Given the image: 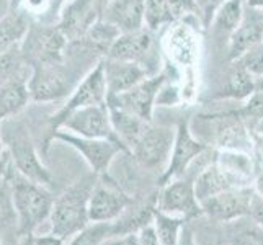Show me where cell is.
Returning a JSON list of instances; mask_svg holds the SVG:
<instances>
[{
	"label": "cell",
	"mask_w": 263,
	"mask_h": 245,
	"mask_svg": "<svg viewBox=\"0 0 263 245\" xmlns=\"http://www.w3.org/2000/svg\"><path fill=\"white\" fill-rule=\"evenodd\" d=\"M120 34H121V31L118 30L115 25L108 23L106 20H103V18H100L80 41L87 44L92 51H95L98 56L105 58Z\"/></svg>",
	"instance_id": "29"
},
{
	"label": "cell",
	"mask_w": 263,
	"mask_h": 245,
	"mask_svg": "<svg viewBox=\"0 0 263 245\" xmlns=\"http://www.w3.org/2000/svg\"><path fill=\"white\" fill-rule=\"evenodd\" d=\"M239 64L242 69H246L249 74L255 79L263 76V43L257 44L255 48L249 49L243 56H240L237 61H232Z\"/></svg>",
	"instance_id": "34"
},
{
	"label": "cell",
	"mask_w": 263,
	"mask_h": 245,
	"mask_svg": "<svg viewBox=\"0 0 263 245\" xmlns=\"http://www.w3.org/2000/svg\"><path fill=\"white\" fill-rule=\"evenodd\" d=\"M168 82V77L164 70L157 74L146 77L138 85H134L128 92L118 93V95H108L106 103L121 108V110L129 111L142 120L152 123L154 108L157 105V98L160 90Z\"/></svg>",
	"instance_id": "10"
},
{
	"label": "cell",
	"mask_w": 263,
	"mask_h": 245,
	"mask_svg": "<svg viewBox=\"0 0 263 245\" xmlns=\"http://www.w3.org/2000/svg\"><path fill=\"white\" fill-rule=\"evenodd\" d=\"M243 13H246L243 0H224L210 25L214 40L217 43H229L231 34L240 25Z\"/></svg>",
	"instance_id": "24"
},
{
	"label": "cell",
	"mask_w": 263,
	"mask_h": 245,
	"mask_svg": "<svg viewBox=\"0 0 263 245\" xmlns=\"http://www.w3.org/2000/svg\"><path fill=\"white\" fill-rule=\"evenodd\" d=\"M196 118L198 131H192L208 147L214 146L217 150L252 152V133L235 110L198 115Z\"/></svg>",
	"instance_id": "3"
},
{
	"label": "cell",
	"mask_w": 263,
	"mask_h": 245,
	"mask_svg": "<svg viewBox=\"0 0 263 245\" xmlns=\"http://www.w3.org/2000/svg\"><path fill=\"white\" fill-rule=\"evenodd\" d=\"M113 234V222H90L70 239L69 245H103Z\"/></svg>",
	"instance_id": "31"
},
{
	"label": "cell",
	"mask_w": 263,
	"mask_h": 245,
	"mask_svg": "<svg viewBox=\"0 0 263 245\" xmlns=\"http://www.w3.org/2000/svg\"><path fill=\"white\" fill-rule=\"evenodd\" d=\"M76 62H67V58L62 61L44 62L30 67L28 88L31 102L34 103H49L66 98L80 80H76L79 72Z\"/></svg>",
	"instance_id": "4"
},
{
	"label": "cell",
	"mask_w": 263,
	"mask_h": 245,
	"mask_svg": "<svg viewBox=\"0 0 263 245\" xmlns=\"http://www.w3.org/2000/svg\"><path fill=\"white\" fill-rule=\"evenodd\" d=\"M22 243L20 245H33V235H25V237H22Z\"/></svg>",
	"instance_id": "46"
},
{
	"label": "cell",
	"mask_w": 263,
	"mask_h": 245,
	"mask_svg": "<svg viewBox=\"0 0 263 245\" xmlns=\"http://www.w3.org/2000/svg\"><path fill=\"white\" fill-rule=\"evenodd\" d=\"M22 56L28 67L44 62L62 61L66 58L69 40L58 25L33 22L22 44Z\"/></svg>",
	"instance_id": "7"
},
{
	"label": "cell",
	"mask_w": 263,
	"mask_h": 245,
	"mask_svg": "<svg viewBox=\"0 0 263 245\" xmlns=\"http://www.w3.org/2000/svg\"><path fill=\"white\" fill-rule=\"evenodd\" d=\"M252 133H263V120H260V121L255 124V128L252 129Z\"/></svg>",
	"instance_id": "47"
},
{
	"label": "cell",
	"mask_w": 263,
	"mask_h": 245,
	"mask_svg": "<svg viewBox=\"0 0 263 245\" xmlns=\"http://www.w3.org/2000/svg\"><path fill=\"white\" fill-rule=\"evenodd\" d=\"M237 115L240 116V120L246 123V126L250 129L255 128V124L263 120V93L253 92L240 108H237Z\"/></svg>",
	"instance_id": "33"
},
{
	"label": "cell",
	"mask_w": 263,
	"mask_h": 245,
	"mask_svg": "<svg viewBox=\"0 0 263 245\" xmlns=\"http://www.w3.org/2000/svg\"><path fill=\"white\" fill-rule=\"evenodd\" d=\"M108 108H110L113 129L118 136V139L121 141V144L129 154L131 147L136 144V141L141 138V134L146 131L151 121L142 120V118L136 116L126 110H121V108H118V106H113V105H108Z\"/></svg>",
	"instance_id": "23"
},
{
	"label": "cell",
	"mask_w": 263,
	"mask_h": 245,
	"mask_svg": "<svg viewBox=\"0 0 263 245\" xmlns=\"http://www.w3.org/2000/svg\"><path fill=\"white\" fill-rule=\"evenodd\" d=\"M8 181L12 186V199L15 208V217L18 222V235H33L40 224L49 219L54 204V198L49 190L43 185L25 178L15 170L8 174Z\"/></svg>",
	"instance_id": "2"
},
{
	"label": "cell",
	"mask_w": 263,
	"mask_h": 245,
	"mask_svg": "<svg viewBox=\"0 0 263 245\" xmlns=\"http://www.w3.org/2000/svg\"><path fill=\"white\" fill-rule=\"evenodd\" d=\"M33 245H64V239L49 232L48 235H38V237H33Z\"/></svg>",
	"instance_id": "41"
},
{
	"label": "cell",
	"mask_w": 263,
	"mask_h": 245,
	"mask_svg": "<svg viewBox=\"0 0 263 245\" xmlns=\"http://www.w3.org/2000/svg\"><path fill=\"white\" fill-rule=\"evenodd\" d=\"M195 4L198 7V16L201 18L203 25L208 28L211 25L216 12L224 4V0H195Z\"/></svg>",
	"instance_id": "36"
},
{
	"label": "cell",
	"mask_w": 263,
	"mask_h": 245,
	"mask_svg": "<svg viewBox=\"0 0 263 245\" xmlns=\"http://www.w3.org/2000/svg\"><path fill=\"white\" fill-rule=\"evenodd\" d=\"M255 92V79H253L246 69L232 62L231 69L226 74L222 87L214 93V100H246Z\"/></svg>",
	"instance_id": "25"
},
{
	"label": "cell",
	"mask_w": 263,
	"mask_h": 245,
	"mask_svg": "<svg viewBox=\"0 0 263 245\" xmlns=\"http://www.w3.org/2000/svg\"><path fill=\"white\" fill-rule=\"evenodd\" d=\"M178 245H196L195 237H193V232L190 231V229H183V232H181V237H180Z\"/></svg>",
	"instance_id": "43"
},
{
	"label": "cell",
	"mask_w": 263,
	"mask_h": 245,
	"mask_svg": "<svg viewBox=\"0 0 263 245\" xmlns=\"http://www.w3.org/2000/svg\"><path fill=\"white\" fill-rule=\"evenodd\" d=\"M25 69H28V66H26L23 61L20 46L0 54V87H2L5 82L10 80L12 77L23 72Z\"/></svg>",
	"instance_id": "32"
},
{
	"label": "cell",
	"mask_w": 263,
	"mask_h": 245,
	"mask_svg": "<svg viewBox=\"0 0 263 245\" xmlns=\"http://www.w3.org/2000/svg\"><path fill=\"white\" fill-rule=\"evenodd\" d=\"M2 124V121H0ZM2 156H4V144H2V136H0V160H2Z\"/></svg>",
	"instance_id": "48"
},
{
	"label": "cell",
	"mask_w": 263,
	"mask_h": 245,
	"mask_svg": "<svg viewBox=\"0 0 263 245\" xmlns=\"http://www.w3.org/2000/svg\"><path fill=\"white\" fill-rule=\"evenodd\" d=\"M252 156L255 159L257 170H263V133H252Z\"/></svg>",
	"instance_id": "38"
},
{
	"label": "cell",
	"mask_w": 263,
	"mask_h": 245,
	"mask_svg": "<svg viewBox=\"0 0 263 245\" xmlns=\"http://www.w3.org/2000/svg\"><path fill=\"white\" fill-rule=\"evenodd\" d=\"M69 0H51V5H52V10H51V16H52V23L54 22H59V16H61V12L62 8L66 7V4Z\"/></svg>",
	"instance_id": "42"
},
{
	"label": "cell",
	"mask_w": 263,
	"mask_h": 245,
	"mask_svg": "<svg viewBox=\"0 0 263 245\" xmlns=\"http://www.w3.org/2000/svg\"><path fill=\"white\" fill-rule=\"evenodd\" d=\"M103 245H139L138 232L123 234V235H111L110 239H106Z\"/></svg>",
	"instance_id": "40"
},
{
	"label": "cell",
	"mask_w": 263,
	"mask_h": 245,
	"mask_svg": "<svg viewBox=\"0 0 263 245\" xmlns=\"http://www.w3.org/2000/svg\"><path fill=\"white\" fill-rule=\"evenodd\" d=\"M175 129V141L170 152L168 163L159 178L160 186H164L177 178L185 177V172L188 170V167L201 154L208 150L206 144L201 139H198L192 131V126H190L188 120H181Z\"/></svg>",
	"instance_id": "11"
},
{
	"label": "cell",
	"mask_w": 263,
	"mask_h": 245,
	"mask_svg": "<svg viewBox=\"0 0 263 245\" xmlns=\"http://www.w3.org/2000/svg\"><path fill=\"white\" fill-rule=\"evenodd\" d=\"M157 210L185 217L186 221L201 216L203 208L195 193V180L181 177L162 186L157 195Z\"/></svg>",
	"instance_id": "14"
},
{
	"label": "cell",
	"mask_w": 263,
	"mask_h": 245,
	"mask_svg": "<svg viewBox=\"0 0 263 245\" xmlns=\"http://www.w3.org/2000/svg\"><path fill=\"white\" fill-rule=\"evenodd\" d=\"M214 162L219 165L224 174L231 178L235 188L252 186V181L257 178V163L252 152L243 150H217Z\"/></svg>",
	"instance_id": "21"
},
{
	"label": "cell",
	"mask_w": 263,
	"mask_h": 245,
	"mask_svg": "<svg viewBox=\"0 0 263 245\" xmlns=\"http://www.w3.org/2000/svg\"><path fill=\"white\" fill-rule=\"evenodd\" d=\"M151 31L152 30H149L146 26V28L138 31L121 33L105 58L115 61L136 62V64L144 66L154 76V70L151 69V62L154 58V38Z\"/></svg>",
	"instance_id": "16"
},
{
	"label": "cell",
	"mask_w": 263,
	"mask_h": 245,
	"mask_svg": "<svg viewBox=\"0 0 263 245\" xmlns=\"http://www.w3.org/2000/svg\"><path fill=\"white\" fill-rule=\"evenodd\" d=\"M231 188H235L234 183L216 162H213L211 165H208L204 170H201V174L195 178V193L199 203H203L206 199H210Z\"/></svg>",
	"instance_id": "26"
},
{
	"label": "cell",
	"mask_w": 263,
	"mask_h": 245,
	"mask_svg": "<svg viewBox=\"0 0 263 245\" xmlns=\"http://www.w3.org/2000/svg\"><path fill=\"white\" fill-rule=\"evenodd\" d=\"M175 131L177 129L174 128L154 126L151 123L131 147L129 156H133L141 165L147 168H159L164 163H168L170 152L175 141Z\"/></svg>",
	"instance_id": "13"
},
{
	"label": "cell",
	"mask_w": 263,
	"mask_h": 245,
	"mask_svg": "<svg viewBox=\"0 0 263 245\" xmlns=\"http://www.w3.org/2000/svg\"><path fill=\"white\" fill-rule=\"evenodd\" d=\"M249 217H252L255 222L263 225V196L257 193L255 188H253V195L249 206Z\"/></svg>",
	"instance_id": "37"
},
{
	"label": "cell",
	"mask_w": 263,
	"mask_h": 245,
	"mask_svg": "<svg viewBox=\"0 0 263 245\" xmlns=\"http://www.w3.org/2000/svg\"><path fill=\"white\" fill-rule=\"evenodd\" d=\"M185 222H188L185 217L164 213L157 210V208L154 211L152 225L156 229L162 245H178L181 232L185 229Z\"/></svg>",
	"instance_id": "30"
},
{
	"label": "cell",
	"mask_w": 263,
	"mask_h": 245,
	"mask_svg": "<svg viewBox=\"0 0 263 245\" xmlns=\"http://www.w3.org/2000/svg\"><path fill=\"white\" fill-rule=\"evenodd\" d=\"M226 240L229 245H263V225L249 216L224 222Z\"/></svg>",
	"instance_id": "28"
},
{
	"label": "cell",
	"mask_w": 263,
	"mask_h": 245,
	"mask_svg": "<svg viewBox=\"0 0 263 245\" xmlns=\"http://www.w3.org/2000/svg\"><path fill=\"white\" fill-rule=\"evenodd\" d=\"M253 195V186L231 188L201 203L203 214L217 222H231L249 216V206Z\"/></svg>",
	"instance_id": "17"
},
{
	"label": "cell",
	"mask_w": 263,
	"mask_h": 245,
	"mask_svg": "<svg viewBox=\"0 0 263 245\" xmlns=\"http://www.w3.org/2000/svg\"><path fill=\"white\" fill-rule=\"evenodd\" d=\"M28 79V69H25L0 87V121L20 115L31 102Z\"/></svg>",
	"instance_id": "22"
},
{
	"label": "cell",
	"mask_w": 263,
	"mask_h": 245,
	"mask_svg": "<svg viewBox=\"0 0 263 245\" xmlns=\"http://www.w3.org/2000/svg\"><path fill=\"white\" fill-rule=\"evenodd\" d=\"M103 69H105L108 95H118L128 92V90H131L134 85H138L146 77L152 76L141 64L126 62V61H115L108 58H103Z\"/></svg>",
	"instance_id": "20"
},
{
	"label": "cell",
	"mask_w": 263,
	"mask_h": 245,
	"mask_svg": "<svg viewBox=\"0 0 263 245\" xmlns=\"http://www.w3.org/2000/svg\"><path fill=\"white\" fill-rule=\"evenodd\" d=\"M30 25V16L20 10H10L0 18V54L20 46Z\"/></svg>",
	"instance_id": "27"
},
{
	"label": "cell",
	"mask_w": 263,
	"mask_h": 245,
	"mask_svg": "<svg viewBox=\"0 0 263 245\" xmlns=\"http://www.w3.org/2000/svg\"><path fill=\"white\" fill-rule=\"evenodd\" d=\"M8 121L10 124L4 129L0 126V136L8 149V156L12 159L15 170L25 178L48 188L52 183V177L41 162L30 133L25 129L23 124L12 123V118Z\"/></svg>",
	"instance_id": "6"
},
{
	"label": "cell",
	"mask_w": 263,
	"mask_h": 245,
	"mask_svg": "<svg viewBox=\"0 0 263 245\" xmlns=\"http://www.w3.org/2000/svg\"><path fill=\"white\" fill-rule=\"evenodd\" d=\"M102 18L121 33L146 28V0H108Z\"/></svg>",
	"instance_id": "19"
},
{
	"label": "cell",
	"mask_w": 263,
	"mask_h": 245,
	"mask_svg": "<svg viewBox=\"0 0 263 245\" xmlns=\"http://www.w3.org/2000/svg\"><path fill=\"white\" fill-rule=\"evenodd\" d=\"M253 183H255V185H253V188L257 190V193H260L263 196V170H260L257 174V178H255Z\"/></svg>",
	"instance_id": "44"
},
{
	"label": "cell",
	"mask_w": 263,
	"mask_h": 245,
	"mask_svg": "<svg viewBox=\"0 0 263 245\" xmlns=\"http://www.w3.org/2000/svg\"><path fill=\"white\" fill-rule=\"evenodd\" d=\"M108 97V88H106V79H105V69H103V59L98 64L88 70V74L82 77V80L76 85V88L72 90V93L67 97L66 103L62 105L59 110L51 115L48 120V131L46 136L43 139V152L46 154L51 141H54V134H56L61 128L62 121L76 110L92 105H100L105 103Z\"/></svg>",
	"instance_id": "5"
},
{
	"label": "cell",
	"mask_w": 263,
	"mask_h": 245,
	"mask_svg": "<svg viewBox=\"0 0 263 245\" xmlns=\"http://www.w3.org/2000/svg\"><path fill=\"white\" fill-rule=\"evenodd\" d=\"M255 92L263 93V76L261 77H255Z\"/></svg>",
	"instance_id": "45"
},
{
	"label": "cell",
	"mask_w": 263,
	"mask_h": 245,
	"mask_svg": "<svg viewBox=\"0 0 263 245\" xmlns=\"http://www.w3.org/2000/svg\"><path fill=\"white\" fill-rule=\"evenodd\" d=\"M263 43V12L250 7L228 43L229 61H237L249 49Z\"/></svg>",
	"instance_id": "18"
},
{
	"label": "cell",
	"mask_w": 263,
	"mask_h": 245,
	"mask_svg": "<svg viewBox=\"0 0 263 245\" xmlns=\"http://www.w3.org/2000/svg\"><path fill=\"white\" fill-rule=\"evenodd\" d=\"M138 239H139V245H162L152 224L146 225V228H142L138 232Z\"/></svg>",
	"instance_id": "39"
},
{
	"label": "cell",
	"mask_w": 263,
	"mask_h": 245,
	"mask_svg": "<svg viewBox=\"0 0 263 245\" xmlns=\"http://www.w3.org/2000/svg\"><path fill=\"white\" fill-rule=\"evenodd\" d=\"M10 217H15V208L12 199V186L8 178L0 180V222H4Z\"/></svg>",
	"instance_id": "35"
},
{
	"label": "cell",
	"mask_w": 263,
	"mask_h": 245,
	"mask_svg": "<svg viewBox=\"0 0 263 245\" xmlns=\"http://www.w3.org/2000/svg\"><path fill=\"white\" fill-rule=\"evenodd\" d=\"M103 4L100 0H69L56 23L69 43L80 41L102 18Z\"/></svg>",
	"instance_id": "15"
},
{
	"label": "cell",
	"mask_w": 263,
	"mask_h": 245,
	"mask_svg": "<svg viewBox=\"0 0 263 245\" xmlns=\"http://www.w3.org/2000/svg\"><path fill=\"white\" fill-rule=\"evenodd\" d=\"M133 204V198L110 175H100L88 199L90 222H113Z\"/></svg>",
	"instance_id": "9"
},
{
	"label": "cell",
	"mask_w": 263,
	"mask_h": 245,
	"mask_svg": "<svg viewBox=\"0 0 263 245\" xmlns=\"http://www.w3.org/2000/svg\"><path fill=\"white\" fill-rule=\"evenodd\" d=\"M98 175L92 174L80 178L70 185L64 193L54 198V204L49 214L51 234L59 235L62 239L74 237L90 224L88 217V199L97 183Z\"/></svg>",
	"instance_id": "1"
},
{
	"label": "cell",
	"mask_w": 263,
	"mask_h": 245,
	"mask_svg": "<svg viewBox=\"0 0 263 245\" xmlns=\"http://www.w3.org/2000/svg\"><path fill=\"white\" fill-rule=\"evenodd\" d=\"M54 139L61 141L76 149L84 160L88 163L90 170L95 175H106L110 170L111 163L120 154H128L126 147L118 141L110 139H88V138H80L67 131H58L54 134Z\"/></svg>",
	"instance_id": "8"
},
{
	"label": "cell",
	"mask_w": 263,
	"mask_h": 245,
	"mask_svg": "<svg viewBox=\"0 0 263 245\" xmlns=\"http://www.w3.org/2000/svg\"><path fill=\"white\" fill-rule=\"evenodd\" d=\"M61 129L80 136V138L110 139V141L121 142L113 129L110 108H108L106 102L72 111L66 120L62 121L59 131Z\"/></svg>",
	"instance_id": "12"
}]
</instances>
